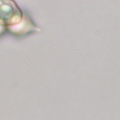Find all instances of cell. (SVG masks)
<instances>
[{"label":"cell","mask_w":120,"mask_h":120,"mask_svg":"<svg viewBox=\"0 0 120 120\" xmlns=\"http://www.w3.org/2000/svg\"><path fill=\"white\" fill-rule=\"evenodd\" d=\"M22 18L21 10L13 1L0 0V25H10L19 23Z\"/></svg>","instance_id":"obj_1"}]
</instances>
